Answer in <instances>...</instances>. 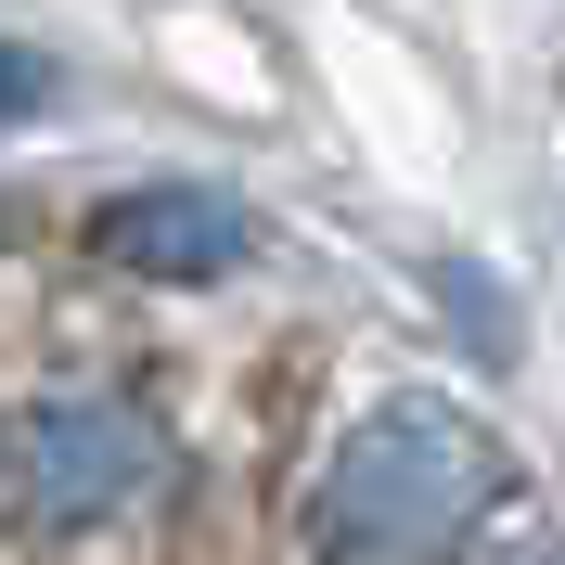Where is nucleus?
<instances>
[{
  "instance_id": "nucleus-1",
  "label": "nucleus",
  "mask_w": 565,
  "mask_h": 565,
  "mask_svg": "<svg viewBox=\"0 0 565 565\" xmlns=\"http://www.w3.org/2000/svg\"><path fill=\"white\" fill-rule=\"evenodd\" d=\"M514 462L462 398H373L334 437L309 489V553L321 565H476V540L501 527Z\"/></svg>"
},
{
  "instance_id": "nucleus-2",
  "label": "nucleus",
  "mask_w": 565,
  "mask_h": 565,
  "mask_svg": "<svg viewBox=\"0 0 565 565\" xmlns=\"http://www.w3.org/2000/svg\"><path fill=\"white\" fill-rule=\"evenodd\" d=\"M0 476H13L39 540H104L168 489V424L141 412L129 386H52L0 437Z\"/></svg>"
},
{
  "instance_id": "nucleus-3",
  "label": "nucleus",
  "mask_w": 565,
  "mask_h": 565,
  "mask_svg": "<svg viewBox=\"0 0 565 565\" xmlns=\"http://www.w3.org/2000/svg\"><path fill=\"white\" fill-rule=\"evenodd\" d=\"M245 245H257V218L206 180H141V193L90 206V257L141 282H218V270H245Z\"/></svg>"
},
{
  "instance_id": "nucleus-4",
  "label": "nucleus",
  "mask_w": 565,
  "mask_h": 565,
  "mask_svg": "<svg viewBox=\"0 0 565 565\" xmlns=\"http://www.w3.org/2000/svg\"><path fill=\"white\" fill-rule=\"evenodd\" d=\"M437 296H450L462 334H489V360H514V296H501L489 270H437Z\"/></svg>"
},
{
  "instance_id": "nucleus-5",
  "label": "nucleus",
  "mask_w": 565,
  "mask_h": 565,
  "mask_svg": "<svg viewBox=\"0 0 565 565\" xmlns=\"http://www.w3.org/2000/svg\"><path fill=\"white\" fill-rule=\"evenodd\" d=\"M52 104V65H39L26 39H0V129H13V116H39Z\"/></svg>"
},
{
  "instance_id": "nucleus-6",
  "label": "nucleus",
  "mask_w": 565,
  "mask_h": 565,
  "mask_svg": "<svg viewBox=\"0 0 565 565\" xmlns=\"http://www.w3.org/2000/svg\"><path fill=\"white\" fill-rule=\"evenodd\" d=\"M489 565H565V553H540V540H514V553H489Z\"/></svg>"
}]
</instances>
